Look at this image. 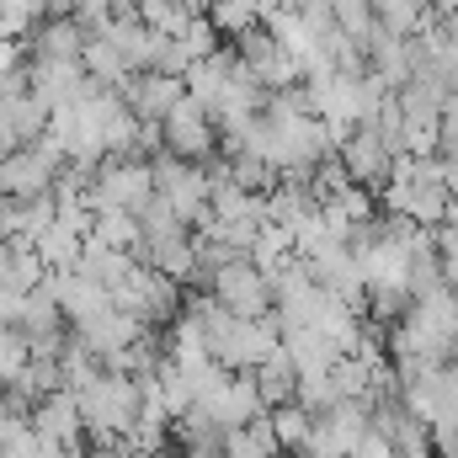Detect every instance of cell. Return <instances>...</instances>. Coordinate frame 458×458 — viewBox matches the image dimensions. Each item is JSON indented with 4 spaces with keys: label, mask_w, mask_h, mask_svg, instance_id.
<instances>
[{
    "label": "cell",
    "mask_w": 458,
    "mask_h": 458,
    "mask_svg": "<svg viewBox=\"0 0 458 458\" xmlns=\"http://www.w3.org/2000/svg\"><path fill=\"white\" fill-rule=\"evenodd\" d=\"M75 411L86 437H128V427L139 421V378L117 368H97V378L75 389Z\"/></svg>",
    "instance_id": "6da1fadb"
},
{
    "label": "cell",
    "mask_w": 458,
    "mask_h": 458,
    "mask_svg": "<svg viewBox=\"0 0 458 458\" xmlns=\"http://www.w3.org/2000/svg\"><path fill=\"white\" fill-rule=\"evenodd\" d=\"M149 176H155V192L171 203V214L187 229H203L214 214H208V165L198 160H182L171 149H155L149 155Z\"/></svg>",
    "instance_id": "7a4b0ae2"
},
{
    "label": "cell",
    "mask_w": 458,
    "mask_h": 458,
    "mask_svg": "<svg viewBox=\"0 0 458 458\" xmlns=\"http://www.w3.org/2000/svg\"><path fill=\"white\" fill-rule=\"evenodd\" d=\"M155 198V176H149V160L139 155H107L86 187V208L102 214V208H123V214H139L144 203Z\"/></svg>",
    "instance_id": "3957f363"
},
{
    "label": "cell",
    "mask_w": 458,
    "mask_h": 458,
    "mask_svg": "<svg viewBox=\"0 0 458 458\" xmlns=\"http://www.w3.org/2000/svg\"><path fill=\"white\" fill-rule=\"evenodd\" d=\"M160 128V149H171V155H182V160H214L219 155V128H214V117H208V107L198 102V97H176L171 102V113L155 123Z\"/></svg>",
    "instance_id": "277c9868"
},
{
    "label": "cell",
    "mask_w": 458,
    "mask_h": 458,
    "mask_svg": "<svg viewBox=\"0 0 458 458\" xmlns=\"http://www.w3.org/2000/svg\"><path fill=\"white\" fill-rule=\"evenodd\" d=\"M208 293L225 304L229 315H240V320L272 315V283L250 267V256H234L225 267H214V272H208Z\"/></svg>",
    "instance_id": "5b68a950"
},
{
    "label": "cell",
    "mask_w": 458,
    "mask_h": 458,
    "mask_svg": "<svg viewBox=\"0 0 458 458\" xmlns=\"http://www.w3.org/2000/svg\"><path fill=\"white\" fill-rule=\"evenodd\" d=\"M234 59H240V64H245V70H250L267 91L299 86V64H293V54H288V48H283V43H277L261 21H256L250 32H240V38H234Z\"/></svg>",
    "instance_id": "8992f818"
},
{
    "label": "cell",
    "mask_w": 458,
    "mask_h": 458,
    "mask_svg": "<svg viewBox=\"0 0 458 458\" xmlns=\"http://www.w3.org/2000/svg\"><path fill=\"white\" fill-rule=\"evenodd\" d=\"M336 160H342L346 182H357V187H368V192H378V187L389 182V165H394V155L378 144L373 128H346L342 144H336Z\"/></svg>",
    "instance_id": "52a82bcc"
},
{
    "label": "cell",
    "mask_w": 458,
    "mask_h": 458,
    "mask_svg": "<svg viewBox=\"0 0 458 458\" xmlns=\"http://www.w3.org/2000/svg\"><path fill=\"white\" fill-rule=\"evenodd\" d=\"M192 405H203L219 427H245L250 416H261L267 405H261V394H256V378H250V368H234V373H225L208 394H198Z\"/></svg>",
    "instance_id": "ba28073f"
},
{
    "label": "cell",
    "mask_w": 458,
    "mask_h": 458,
    "mask_svg": "<svg viewBox=\"0 0 458 458\" xmlns=\"http://www.w3.org/2000/svg\"><path fill=\"white\" fill-rule=\"evenodd\" d=\"M27 421H32L38 443H54V448H70V443L86 437L81 411H75V389H64V384L48 389L43 400H32V405H27Z\"/></svg>",
    "instance_id": "9c48e42d"
},
{
    "label": "cell",
    "mask_w": 458,
    "mask_h": 458,
    "mask_svg": "<svg viewBox=\"0 0 458 458\" xmlns=\"http://www.w3.org/2000/svg\"><path fill=\"white\" fill-rule=\"evenodd\" d=\"M21 48H27V59H81L86 32H81V21H75L70 11H43V16L27 27Z\"/></svg>",
    "instance_id": "30bf717a"
},
{
    "label": "cell",
    "mask_w": 458,
    "mask_h": 458,
    "mask_svg": "<svg viewBox=\"0 0 458 458\" xmlns=\"http://www.w3.org/2000/svg\"><path fill=\"white\" fill-rule=\"evenodd\" d=\"M54 176H59V165H48L32 144H21V149H5V155H0V192H5V198H16V203L54 192Z\"/></svg>",
    "instance_id": "8fae6325"
},
{
    "label": "cell",
    "mask_w": 458,
    "mask_h": 458,
    "mask_svg": "<svg viewBox=\"0 0 458 458\" xmlns=\"http://www.w3.org/2000/svg\"><path fill=\"white\" fill-rule=\"evenodd\" d=\"M43 128H48V107L38 102V91H32V86H16V91H5V97H0V155H5V149L32 144Z\"/></svg>",
    "instance_id": "7c38bea8"
},
{
    "label": "cell",
    "mask_w": 458,
    "mask_h": 458,
    "mask_svg": "<svg viewBox=\"0 0 458 458\" xmlns=\"http://www.w3.org/2000/svg\"><path fill=\"white\" fill-rule=\"evenodd\" d=\"M182 91H187V86H182L176 75H165V70H139V75H128L123 102H128V113L139 117V123H160Z\"/></svg>",
    "instance_id": "4fadbf2b"
},
{
    "label": "cell",
    "mask_w": 458,
    "mask_h": 458,
    "mask_svg": "<svg viewBox=\"0 0 458 458\" xmlns=\"http://www.w3.org/2000/svg\"><path fill=\"white\" fill-rule=\"evenodd\" d=\"M102 38H107L117 54H123V64H128L133 75L155 64V43H160V32H155V27H149V21L139 16V11H123V16H113Z\"/></svg>",
    "instance_id": "5bb4252c"
},
{
    "label": "cell",
    "mask_w": 458,
    "mask_h": 458,
    "mask_svg": "<svg viewBox=\"0 0 458 458\" xmlns=\"http://www.w3.org/2000/svg\"><path fill=\"white\" fill-rule=\"evenodd\" d=\"M277 346L288 352V362L299 373H320V368H331L342 357V346L331 342L326 331H315V326H277Z\"/></svg>",
    "instance_id": "9a60e30c"
},
{
    "label": "cell",
    "mask_w": 458,
    "mask_h": 458,
    "mask_svg": "<svg viewBox=\"0 0 458 458\" xmlns=\"http://www.w3.org/2000/svg\"><path fill=\"white\" fill-rule=\"evenodd\" d=\"M133 250H117V245H102V240H91L86 234V245H81V256H75V272L86 277V283H97V288H107L113 293L117 283L133 272Z\"/></svg>",
    "instance_id": "2e32d148"
},
{
    "label": "cell",
    "mask_w": 458,
    "mask_h": 458,
    "mask_svg": "<svg viewBox=\"0 0 458 458\" xmlns=\"http://www.w3.org/2000/svg\"><path fill=\"white\" fill-rule=\"evenodd\" d=\"M250 378H256L261 405H283V400H293V389H299V368L288 362V352H283V346H272V352L250 368Z\"/></svg>",
    "instance_id": "e0dca14e"
},
{
    "label": "cell",
    "mask_w": 458,
    "mask_h": 458,
    "mask_svg": "<svg viewBox=\"0 0 458 458\" xmlns=\"http://www.w3.org/2000/svg\"><path fill=\"white\" fill-rule=\"evenodd\" d=\"M219 454L225 458H277V437H272V421H267V411L261 416H250L245 427H225V437H219Z\"/></svg>",
    "instance_id": "ac0fdd59"
},
{
    "label": "cell",
    "mask_w": 458,
    "mask_h": 458,
    "mask_svg": "<svg viewBox=\"0 0 458 458\" xmlns=\"http://www.w3.org/2000/svg\"><path fill=\"white\" fill-rule=\"evenodd\" d=\"M267 421H272V437L283 454H304V437L315 427V416L299 405V400H283V405H267Z\"/></svg>",
    "instance_id": "d6986e66"
},
{
    "label": "cell",
    "mask_w": 458,
    "mask_h": 458,
    "mask_svg": "<svg viewBox=\"0 0 458 458\" xmlns=\"http://www.w3.org/2000/svg\"><path fill=\"white\" fill-rule=\"evenodd\" d=\"M81 64H86V75L97 81V86H113V91H123L128 86V64H123V54H117L107 38H86V48H81Z\"/></svg>",
    "instance_id": "ffe728a7"
},
{
    "label": "cell",
    "mask_w": 458,
    "mask_h": 458,
    "mask_svg": "<svg viewBox=\"0 0 458 458\" xmlns=\"http://www.w3.org/2000/svg\"><path fill=\"white\" fill-rule=\"evenodd\" d=\"M81 245H86V234H75V229L64 225H43V234L32 240V250L43 256V267H75V256H81Z\"/></svg>",
    "instance_id": "44dd1931"
},
{
    "label": "cell",
    "mask_w": 458,
    "mask_h": 458,
    "mask_svg": "<svg viewBox=\"0 0 458 458\" xmlns=\"http://www.w3.org/2000/svg\"><path fill=\"white\" fill-rule=\"evenodd\" d=\"M91 240L117 245V250H139V214H123V208H102L91 219Z\"/></svg>",
    "instance_id": "7402d4cb"
},
{
    "label": "cell",
    "mask_w": 458,
    "mask_h": 458,
    "mask_svg": "<svg viewBox=\"0 0 458 458\" xmlns=\"http://www.w3.org/2000/svg\"><path fill=\"white\" fill-rule=\"evenodd\" d=\"M368 5H373V27H384L394 38H411L421 27V16H427L416 0H368Z\"/></svg>",
    "instance_id": "603a6c76"
},
{
    "label": "cell",
    "mask_w": 458,
    "mask_h": 458,
    "mask_svg": "<svg viewBox=\"0 0 458 458\" xmlns=\"http://www.w3.org/2000/svg\"><path fill=\"white\" fill-rule=\"evenodd\" d=\"M331 384H336V394H342V400H368L373 368H368L362 357H352V352H342V357L331 362Z\"/></svg>",
    "instance_id": "cb8c5ba5"
},
{
    "label": "cell",
    "mask_w": 458,
    "mask_h": 458,
    "mask_svg": "<svg viewBox=\"0 0 458 458\" xmlns=\"http://www.w3.org/2000/svg\"><path fill=\"white\" fill-rule=\"evenodd\" d=\"M293 400L310 411V416H326L342 394H336V384H331V368H320V373H299V389H293Z\"/></svg>",
    "instance_id": "d4e9b609"
},
{
    "label": "cell",
    "mask_w": 458,
    "mask_h": 458,
    "mask_svg": "<svg viewBox=\"0 0 458 458\" xmlns=\"http://www.w3.org/2000/svg\"><path fill=\"white\" fill-rule=\"evenodd\" d=\"M208 11H214L208 21L219 27V38H240V32H250V27L261 21V16H256V5H245V0H214Z\"/></svg>",
    "instance_id": "484cf974"
},
{
    "label": "cell",
    "mask_w": 458,
    "mask_h": 458,
    "mask_svg": "<svg viewBox=\"0 0 458 458\" xmlns=\"http://www.w3.org/2000/svg\"><path fill=\"white\" fill-rule=\"evenodd\" d=\"M21 362H27V342H21L11 326H0V389L21 373Z\"/></svg>",
    "instance_id": "4316f807"
},
{
    "label": "cell",
    "mask_w": 458,
    "mask_h": 458,
    "mask_svg": "<svg viewBox=\"0 0 458 458\" xmlns=\"http://www.w3.org/2000/svg\"><path fill=\"white\" fill-rule=\"evenodd\" d=\"M448 21H454V27H458V11H454V16H448Z\"/></svg>",
    "instance_id": "83f0119b"
},
{
    "label": "cell",
    "mask_w": 458,
    "mask_h": 458,
    "mask_svg": "<svg viewBox=\"0 0 458 458\" xmlns=\"http://www.w3.org/2000/svg\"><path fill=\"white\" fill-rule=\"evenodd\" d=\"M0 203H5V192H0Z\"/></svg>",
    "instance_id": "f1b7e54d"
}]
</instances>
